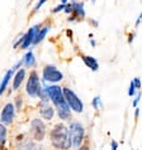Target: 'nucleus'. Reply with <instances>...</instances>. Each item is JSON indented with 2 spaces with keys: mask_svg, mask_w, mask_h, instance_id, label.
<instances>
[{
  "mask_svg": "<svg viewBox=\"0 0 142 150\" xmlns=\"http://www.w3.org/2000/svg\"><path fill=\"white\" fill-rule=\"evenodd\" d=\"M42 83L44 85L46 90H47L49 101L53 103V107H55L58 117L61 120H69L71 117V109H70L69 103L65 98L62 87L55 85V83H49V85H47V82H44V81Z\"/></svg>",
  "mask_w": 142,
  "mask_h": 150,
  "instance_id": "f257e3e1",
  "label": "nucleus"
},
{
  "mask_svg": "<svg viewBox=\"0 0 142 150\" xmlns=\"http://www.w3.org/2000/svg\"><path fill=\"white\" fill-rule=\"evenodd\" d=\"M49 139L53 148L56 149H67V139H69V127L64 124H57L51 129Z\"/></svg>",
  "mask_w": 142,
  "mask_h": 150,
  "instance_id": "f03ea898",
  "label": "nucleus"
},
{
  "mask_svg": "<svg viewBox=\"0 0 142 150\" xmlns=\"http://www.w3.org/2000/svg\"><path fill=\"white\" fill-rule=\"evenodd\" d=\"M85 137V129L84 126L77 122L72 121L69 126V139H67V149L70 148H80L82 145Z\"/></svg>",
  "mask_w": 142,
  "mask_h": 150,
  "instance_id": "7ed1b4c3",
  "label": "nucleus"
},
{
  "mask_svg": "<svg viewBox=\"0 0 142 150\" xmlns=\"http://www.w3.org/2000/svg\"><path fill=\"white\" fill-rule=\"evenodd\" d=\"M64 80V73L52 64H46L42 69V81L47 83H58Z\"/></svg>",
  "mask_w": 142,
  "mask_h": 150,
  "instance_id": "20e7f679",
  "label": "nucleus"
},
{
  "mask_svg": "<svg viewBox=\"0 0 142 150\" xmlns=\"http://www.w3.org/2000/svg\"><path fill=\"white\" fill-rule=\"evenodd\" d=\"M62 91H64L65 98L69 103L70 109L75 112H77V114H81V112L84 111V103L79 98V96L71 88H69V87H62Z\"/></svg>",
  "mask_w": 142,
  "mask_h": 150,
  "instance_id": "39448f33",
  "label": "nucleus"
},
{
  "mask_svg": "<svg viewBox=\"0 0 142 150\" xmlns=\"http://www.w3.org/2000/svg\"><path fill=\"white\" fill-rule=\"evenodd\" d=\"M41 86V80L38 76L37 71H32L29 73V77L27 80V85H26V92L31 98H36L37 97V92Z\"/></svg>",
  "mask_w": 142,
  "mask_h": 150,
  "instance_id": "423d86ee",
  "label": "nucleus"
},
{
  "mask_svg": "<svg viewBox=\"0 0 142 150\" xmlns=\"http://www.w3.org/2000/svg\"><path fill=\"white\" fill-rule=\"evenodd\" d=\"M46 125L41 119H33L31 121V135L34 141H42L46 136Z\"/></svg>",
  "mask_w": 142,
  "mask_h": 150,
  "instance_id": "0eeeda50",
  "label": "nucleus"
},
{
  "mask_svg": "<svg viewBox=\"0 0 142 150\" xmlns=\"http://www.w3.org/2000/svg\"><path fill=\"white\" fill-rule=\"evenodd\" d=\"M15 106L14 103L8 102L4 105V107L1 109V112H0V122H3L4 125H11L14 121L15 117Z\"/></svg>",
  "mask_w": 142,
  "mask_h": 150,
  "instance_id": "6e6552de",
  "label": "nucleus"
},
{
  "mask_svg": "<svg viewBox=\"0 0 142 150\" xmlns=\"http://www.w3.org/2000/svg\"><path fill=\"white\" fill-rule=\"evenodd\" d=\"M72 5V11H71L70 18L67 19L69 22H75V20H82L85 18V10H84V3L72 0L71 1Z\"/></svg>",
  "mask_w": 142,
  "mask_h": 150,
  "instance_id": "1a4fd4ad",
  "label": "nucleus"
},
{
  "mask_svg": "<svg viewBox=\"0 0 142 150\" xmlns=\"http://www.w3.org/2000/svg\"><path fill=\"white\" fill-rule=\"evenodd\" d=\"M41 25H42V24H37V25L29 28L26 34H23V42H22V44H20V49H28L31 45H33V40H34V37H36Z\"/></svg>",
  "mask_w": 142,
  "mask_h": 150,
  "instance_id": "9d476101",
  "label": "nucleus"
},
{
  "mask_svg": "<svg viewBox=\"0 0 142 150\" xmlns=\"http://www.w3.org/2000/svg\"><path fill=\"white\" fill-rule=\"evenodd\" d=\"M26 68L20 67L18 71H15V74H13V90L18 91L19 87L22 86V83L26 80Z\"/></svg>",
  "mask_w": 142,
  "mask_h": 150,
  "instance_id": "9b49d317",
  "label": "nucleus"
},
{
  "mask_svg": "<svg viewBox=\"0 0 142 150\" xmlns=\"http://www.w3.org/2000/svg\"><path fill=\"white\" fill-rule=\"evenodd\" d=\"M55 111H56L55 107H51L48 103H46V105H41L39 115H41V117L46 120V121H51L53 119V116H55Z\"/></svg>",
  "mask_w": 142,
  "mask_h": 150,
  "instance_id": "f8f14e48",
  "label": "nucleus"
},
{
  "mask_svg": "<svg viewBox=\"0 0 142 150\" xmlns=\"http://www.w3.org/2000/svg\"><path fill=\"white\" fill-rule=\"evenodd\" d=\"M15 73V69L11 67L10 69L6 71V73L4 74L1 82H0V96H1L5 91L8 90V87H9V82H10V78H13V74Z\"/></svg>",
  "mask_w": 142,
  "mask_h": 150,
  "instance_id": "ddd939ff",
  "label": "nucleus"
},
{
  "mask_svg": "<svg viewBox=\"0 0 142 150\" xmlns=\"http://www.w3.org/2000/svg\"><path fill=\"white\" fill-rule=\"evenodd\" d=\"M49 29H51V27H49V25H41L39 29H38V32H37L36 37H34V40H33V45L39 44L41 42L46 38V35L48 34Z\"/></svg>",
  "mask_w": 142,
  "mask_h": 150,
  "instance_id": "4468645a",
  "label": "nucleus"
},
{
  "mask_svg": "<svg viewBox=\"0 0 142 150\" xmlns=\"http://www.w3.org/2000/svg\"><path fill=\"white\" fill-rule=\"evenodd\" d=\"M81 59H82V62L85 63L86 67H87V68H90L91 71L97 72V71L99 69V63H98L97 58L90 57V56H84V54H81Z\"/></svg>",
  "mask_w": 142,
  "mask_h": 150,
  "instance_id": "2eb2a0df",
  "label": "nucleus"
},
{
  "mask_svg": "<svg viewBox=\"0 0 142 150\" xmlns=\"http://www.w3.org/2000/svg\"><path fill=\"white\" fill-rule=\"evenodd\" d=\"M22 59H23V66L24 67H27V68H32V67H34V66L37 64L34 53H33L32 49L31 51H28L26 54H24V57L22 58Z\"/></svg>",
  "mask_w": 142,
  "mask_h": 150,
  "instance_id": "dca6fc26",
  "label": "nucleus"
},
{
  "mask_svg": "<svg viewBox=\"0 0 142 150\" xmlns=\"http://www.w3.org/2000/svg\"><path fill=\"white\" fill-rule=\"evenodd\" d=\"M6 136H8V129L6 125L0 122V149L4 148V145L6 143Z\"/></svg>",
  "mask_w": 142,
  "mask_h": 150,
  "instance_id": "f3484780",
  "label": "nucleus"
},
{
  "mask_svg": "<svg viewBox=\"0 0 142 150\" xmlns=\"http://www.w3.org/2000/svg\"><path fill=\"white\" fill-rule=\"evenodd\" d=\"M91 105H93V107H94V110H95V111H98L100 107L103 106L102 100H100L99 96H95V97L93 98V101H91Z\"/></svg>",
  "mask_w": 142,
  "mask_h": 150,
  "instance_id": "a211bd4d",
  "label": "nucleus"
},
{
  "mask_svg": "<svg viewBox=\"0 0 142 150\" xmlns=\"http://www.w3.org/2000/svg\"><path fill=\"white\" fill-rule=\"evenodd\" d=\"M14 106H15V110H16V111H20V110H22V106H23L22 96H16V97H15V103H14Z\"/></svg>",
  "mask_w": 142,
  "mask_h": 150,
  "instance_id": "6ab92c4d",
  "label": "nucleus"
},
{
  "mask_svg": "<svg viewBox=\"0 0 142 150\" xmlns=\"http://www.w3.org/2000/svg\"><path fill=\"white\" fill-rule=\"evenodd\" d=\"M136 86L135 83H133V81H131V83H129V88H128V96H131V97H133V96L136 95Z\"/></svg>",
  "mask_w": 142,
  "mask_h": 150,
  "instance_id": "aec40b11",
  "label": "nucleus"
},
{
  "mask_svg": "<svg viewBox=\"0 0 142 150\" xmlns=\"http://www.w3.org/2000/svg\"><path fill=\"white\" fill-rule=\"evenodd\" d=\"M22 42H23V34H20V35L18 37V39H16L14 43H13V48H14V49L19 48V47H20V44H22Z\"/></svg>",
  "mask_w": 142,
  "mask_h": 150,
  "instance_id": "412c9836",
  "label": "nucleus"
},
{
  "mask_svg": "<svg viewBox=\"0 0 142 150\" xmlns=\"http://www.w3.org/2000/svg\"><path fill=\"white\" fill-rule=\"evenodd\" d=\"M47 1V0H38V3L36 4V6H34V9H33V13H37L39 9H41V6H43V4Z\"/></svg>",
  "mask_w": 142,
  "mask_h": 150,
  "instance_id": "4be33fe9",
  "label": "nucleus"
},
{
  "mask_svg": "<svg viewBox=\"0 0 142 150\" xmlns=\"http://www.w3.org/2000/svg\"><path fill=\"white\" fill-rule=\"evenodd\" d=\"M141 97H142V93L138 92V93H137V96H136V98L133 100V102H132V106H133V107H136L137 105H138V102L141 101Z\"/></svg>",
  "mask_w": 142,
  "mask_h": 150,
  "instance_id": "5701e85b",
  "label": "nucleus"
},
{
  "mask_svg": "<svg viewBox=\"0 0 142 150\" xmlns=\"http://www.w3.org/2000/svg\"><path fill=\"white\" fill-rule=\"evenodd\" d=\"M65 9V4H60V5H57L56 8H53V9H52V13H58V11H62V10H64Z\"/></svg>",
  "mask_w": 142,
  "mask_h": 150,
  "instance_id": "b1692460",
  "label": "nucleus"
},
{
  "mask_svg": "<svg viewBox=\"0 0 142 150\" xmlns=\"http://www.w3.org/2000/svg\"><path fill=\"white\" fill-rule=\"evenodd\" d=\"M64 11H65L66 14H71V11H72V5H71V3H70V4H67V3L65 4V9H64Z\"/></svg>",
  "mask_w": 142,
  "mask_h": 150,
  "instance_id": "393cba45",
  "label": "nucleus"
},
{
  "mask_svg": "<svg viewBox=\"0 0 142 150\" xmlns=\"http://www.w3.org/2000/svg\"><path fill=\"white\" fill-rule=\"evenodd\" d=\"M133 83H135V86H136V88L138 90V88H141V80L138 77H136L135 80H133Z\"/></svg>",
  "mask_w": 142,
  "mask_h": 150,
  "instance_id": "a878e982",
  "label": "nucleus"
},
{
  "mask_svg": "<svg viewBox=\"0 0 142 150\" xmlns=\"http://www.w3.org/2000/svg\"><path fill=\"white\" fill-rule=\"evenodd\" d=\"M110 146H112V149H113V150H117V149H118V143H117V141H114V140H112Z\"/></svg>",
  "mask_w": 142,
  "mask_h": 150,
  "instance_id": "bb28decb",
  "label": "nucleus"
},
{
  "mask_svg": "<svg viewBox=\"0 0 142 150\" xmlns=\"http://www.w3.org/2000/svg\"><path fill=\"white\" fill-rule=\"evenodd\" d=\"M133 39H135V34H133V33H131V34L128 35V43L131 44L132 42H133Z\"/></svg>",
  "mask_w": 142,
  "mask_h": 150,
  "instance_id": "cd10ccee",
  "label": "nucleus"
},
{
  "mask_svg": "<svg viewBox=\"0 0 142 150\" xmlns=\"http://www.w3.org/2000/svg\"><path fill=\"white\" fill-rule=\"evenodd\" d=\"M141 22H142V13L138 15V18H137V20H136V27H138Z\"/></svg>",
  "mask_w": 142,
  "mask_h": 150,
  "instance_id": "c85d7f7f",
  "label": "nucleus"
},
{
  "mask_svg": "<svg viewBox=\"0 0 142 150\" xmlns=\"http://www.w3.org/2000/svg\"><path fill=\"white\" fill-rule=\"evenodd\" d=\"M138 116H140V109H138V107L136 106V111H135V117H136V119H138Z\"/></svg>",
  "mask_w": 142,
  "mask_h": 150,
  "instance_id": "c756f323",
  "label": "nucleus"
},
{
  "mask_svg": "<svg viewBox=\"0 0 142 150\" xmlns=\"http://www.w3.org/2000/svg\"><path fill=\"white\" fill-rule=\"evenodd\" d=\"M90 24H91L93 27H95V28L98 27V22H97V20H90Z\"/></svg>",
  "mask_w": 142,
  "mask_h": 150,
  "instance_id": "7c9ffc66",
  "label": "nucleus"
},
{
  "mask_svg": "<svg viewBox=\"0 0 142 150\" xmlns=\"http://www.w3.org/2000/svg\"><path fill=\"white\" fill-rule=\"evenodd\" d=\"M90 44L93 45V47H95V45H97V42H95L93 38H90Z\"/></svg>",
  "mask_w": 142,
  "mask_h": 150,
  "instance_id": "2f4dec72",
  "label": "nucleus"
},
{
  "mask_svg": "<svg viewBox=\"0 0 142 150\" xmlns=\"http://www.w3.org/2000/svg\"><path fill=\"white\" fill-rule=\"evenodd\" d=\"M66 33H67V35L70 37V38H72V30H70V29H69V30L66 32Z\"/></svg>",
  "mask_w": 142,
  "mask_h": 150,
  "instance_id": "473e14b6",
  "label": "nucleus"
},
{
  "mask_svg": "<svg viewBox=\"0 0 142 150\" xmlns=\"http://www.w3.org/2000/svg\"><path fill=\"white\" fill-rule=\"evenodd\" d=\"M67 1H69V0H61V3H62V4H66Z\"/></svg>",
  "mask_w": 142,
  "mask_h": 150,
  "instance_id": "72a5a7b5",
  "label": "nucleus"
}]
</instances>
